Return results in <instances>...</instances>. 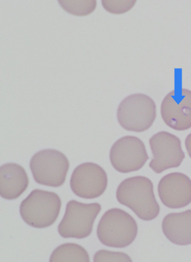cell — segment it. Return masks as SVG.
<instances>
[{
  "label": "cell",
  "instance_id": "1",
  "mask_svg": "<svg viewBox=\"0 0 191 262\" xmlns=\"http://www.w3.org/2000/svg\"><path fill=\"white\" fill-rule=\"evenodd\" d=\"M116 197L120 204L130 208L142 220H153L159 213L153 183L145 176H134L122 181L117 188Z\"/></svg>",
  "mask_w": 191,
  "mask_h": 262
},
{
  "label": "cell",
  "instance_id": "2",
  "mask_svg": "<svg viewBox=\"0 0 191 262\" xmlns=\"http://www.w3.org/2000/svg\"><path fill=\"white\" fill-rule=\"evenodd\" d=\"M137 224L127 212L118 208L108 209L98 224L96 234L104 245L122 248L130 245L136 237Z\"/></svg>",
  "mask_w": 191,
  "mask_h": 262
},
{
  "label": "cell",
  "instance_id": "3",
  "mask_svg": "<svg viewBox=\"0 0 191 262\" xmlns=\"http://www.w3.org/2000/svg\"><path fill=\"white\" fill-rule=\"evenodd\" d=\"M61 207V200L54 192L35 189L23 199L19 212L24 221L29 226L44 228L57 220Z\"/></svg>",
  "mask_w": 191,
  "mask_h": 262
},
{
  "label": "cell",
  "instance_id": "4",
  "mask_svg": "<svg viewBox=\"0 0 191 262\" xmlns=\"http://www.w3.org/2000/svg\"><path fill=\"white\" fill-rule=\"evenodd\" d=\"M117 119L125 130L142 132L152 125L156 117L154 100L147 95L136 93L124 98L117 110Z\"/></svg>",
  "mask_w": 191,
  "mask_h": 262
},
{
  "label": "cell",
  "instance_id": "5",
  "mask_svg": "<svg viewBox=\"0 0 191 262\" xmlns=\"http://www.w3.org/2000/svg\"><path fill=\"white\" fill-rule=\"evenodd\" d=\"M29 167L37 183L59 187L65 181L69 162L62 152L54 149H46L33 155Z\"/></svg>",
  "mask_w": 191,
  "mask_h": 262
},
{
  "label": "cell",
  "instance_id": "6",
  "mask_svg": "<svg viewBox=\"0 0 191 262\" xmlns=\"http://www.w3.org/2000/svg\"><path fill=\"white\" fill-rule=\"evenodd\" d=\"M98 203H83L71 200L66 204L63 218L58 226L65 238L83 239L92 233L95 219L101 210Z\"/></svg>",
  "mask_w": 191,
  "mask_h": 262
},
{
  "label": "cell",
  "instance_id": "7",
  "mask_svg": "<svg viewBox=\"0 0 191 262\" xmlns=\"http://www.w3.org/2000/svg\"><path fill=\"white\" fill-rule=\"evenodd\" d=\"M153 158L149 167L156 173L179 167L185 157L180 139L166 131H161L149 139Z\"/></svg>",
  "mask_w": 191,
  "mask_h": 262
},
{
  "label": "cell",
  "instance_id": "8",
  "mask_svg": "<svg viewBox=\"0 0 191 262\" xmlns=\"http://www.w3.org/2000/svg\"><path fill=\"white\" fill-rule=\"evenodd\" d=\"M148 159L143 141L132 135L124 136L117 140L109 152L112 166L122 173L139 170Z\"/></svg>",
  "mask_w": 191,
  "mask_h": 262
},
{
  "label": "cell",
  "instance_id": "9",
  "mask_svg": "<svg viewBox=\"0 0 191 262\" xmlns=\"http://www.w3.org/2000/svg\"><path fill=\"white\" fill-rule=\"evenodd\" d=\"M107 182L106 173L101 166L94 163L86 162L74 170L70 185L76 196L92 199L99 197L104 193Z\"/></svg>",
  "mask_w": 191,
  "mask_h": 262
},
{
  "label": "cell",
  "instance_id": "10",
  "mask_svg": "<svg viewBox=\"0 0 191 262\" xmlns=\"http://www.w3.org/2000/svg\"><path fill=\"white\" fill-rule=\"evenodd\" d=\"M161 114L164 123L179 131L191 128V91L181 88L170 92L161 105Z\"/></svg>",
  "mask_w": 191,
  "mask_h": 262
},
{
  "label": "cell",
  "instance_id": "11",
  "mask_svg": "<svg viewBox=\"0 0 191 262\" xmlns=\"http://www.w3.org/2000/svg\"><path fill=\"white\" fill-rule=\"evenodd\" d=\"M158 192L164 205L170 208H182L191 202V180L182 173L168 174L160 180Z\"/></svg>",
  "mask_w": 191,
  "mask_h": 262
},
{
  "label": "cell",
  "instance_id": "12",
  "mask_svg": "<svg viewBox=\"0 0 191 262\" xmlns=\"http://www.w3.org/2000/svg\"><path fill=\"white\" fill-rule=\"evenodd\" d=\"M29 179L25 169L20 165L8 163L0 169V194L6 199L18 197L27 189Z\"/></svg>",
  "mask_w": 191,
  "mask_h": 262
},
{
  "label": "cell",
  "instance_id": "13",
  "mask_svg": "<svg viewBox=\"0 0 191 262\" xmlns=\"http://www.w3.org/2000/svg\"><path fill=\"white\" fill-rule=\"evenodd\" d=\"M162 228L172 243L182 246L191 244V209L168 214L163 218Z\"/></svg>",
  "mask_w": 191,
  "mask_h": 262
},
{
  "label": "cell",
  "instance_id": "14",
  "mask_svg": "<svg viewBox=\"0 0 191 262\" xmlns=\"http://www.w3.org/2000/svg\"><path fill=\"white\" fill-rule=\"evenodd\" d=\"M49 261L90 262L89 255L85 248L75 243H64L57 247L52 253Z\"/></svg>",
  "mask_w": 191,
  "mask_h": 262
},
{
  "label": "cell",
  "instance_id": "15",
  "mask_svg": "<svg viewBox=\"0 0 191 262\" xmlns=\"http://www.w3.org/2000/svg\"><path fill=\"white\" fill-rule=\"evenodd\" d=\"M58 2L64 10L76 15L89 14L96 6L95 0H58Z\"/></svg>",
  "mask_w": 191,
  "mask_h": 262
},
{
  "label": "cell",
  "instance_id": "16",
  "mask_svg": "<svg viewBox=\"0 0 191 262\" xmlns=\"http://www.w3.org/2000/svg\"><path fill=\"white\" fill-rule=\"evenodd\" d=\"M136 1V0H102L101 3L104 8L109 12L121 14L131 9Z\"/></svg>",
  "mask_w": 191,
  "mask_h": 262
},
{
  "label": "cell",
  "instance_id": "17",
  "mask_svg": "<svg viewBox=\"0 0 191 262\" xmlns=\"http://www.w3.org/2000/svg\"><path fill=\"white\" fill-rule=\"evenodd\" d=\"M132 262L131 258L126 254L121 252H112L100 250L94 256V262Z\"/></svg>",
  "mask_w": 191,
  "mask_h": 262
},
{
  "label": "cell",
  "instance_id": "18",
  "mask_svg": "<svg viewBox=\"0 0 191 262\" xmlns=\"http://www.w3.org/2000/svg\"><path fill=\"white\" fill-rule=\"evenodd\" d=\"M185 143L188 154L191 158V133L187 136Z\"/></svg>",
  "mask_w": 191,
  "mask_h": 262
}]
</instances>
